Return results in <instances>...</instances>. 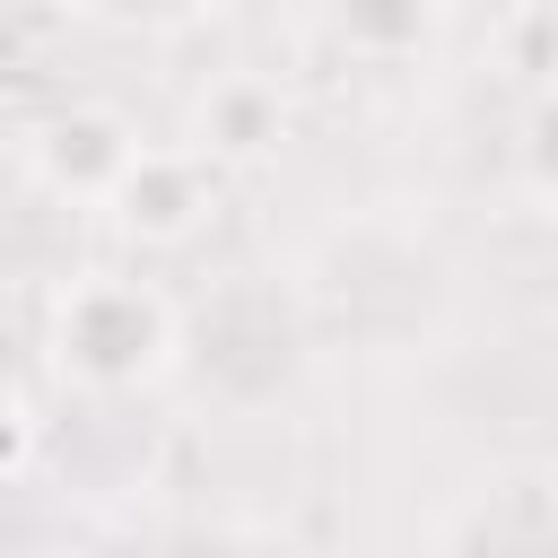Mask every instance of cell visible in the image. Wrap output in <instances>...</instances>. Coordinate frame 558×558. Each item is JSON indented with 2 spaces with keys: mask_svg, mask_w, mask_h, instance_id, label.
I'll return each mask as SVG.
<instances>
[{
  "mask_svg": "<svg viewBox=\"0 0 558 558\" xmlns=\"http://www.w3.org/2000/svg\"><path fill=\"white\" fill-rule=\"evenodd\" d=\"M131 131L113 122V113H61L44 140H35V166H44V183L52 192H87V201H105V183L131 166Z\"/></svg>",
  "mask_w": 558,
  "mask_h": 558,
  "instance_id": "3957f363",
  "label": "cell"
},
{
  "mask_svg": "<svg viewBox=\"0 0 558 558\" xmlns=\"http://www.w3.org/2000/svg\"><path fill=\"white\" fill-rule=\"evenodd\" d=\"M52 366L78 392H140L174 366V305L140 270H78L52 296Z\"/></svg>",
  "mask_w": 558,
  "mask_h": 558,
  "instance_id": "6da1fadb",
  "label": "cell"
},
{
  "mask_svg": "<svg viewBox=\"0 0 558 558\" xmlns=\"http://www.w3.org/2000/svg\"><path fill=\"white\" fill-rule=\"evenodd\" d=\"M105 209H113V227L140 235V244H183V235L209 218V174H201V157H183V148H131V166L105 183Z\"/></svg>",
  "mask_w": 558,
  "mask_h": 558,
  "instance_id": "7a4b0ae2",
  "label": "cell"
},
{
  "mask_svg": "<svg viewBox=\"0 0 558 558\" xmlns=\"http://www.w3.org/2000/svg\"><path fill=\"white\" fill-rule=\"evenodd\" d=\"M26 453H35V418H26V401H17V392H0V480H17V471H26Z\"/></svg>",
  "mask_w": 558,
  "mask_h": 558,
  "instance_id": "5b68a950",
  "label": "cell"
},
{
  "mask_svg": "<svg viewBox=\"0 0 558 558\" xmlns=\"http://www.w3.org/2000/svg\"><path fill=\"white\" fill-rule=\"evenodd\" d=\"M331 17L357 52H410L427 26V0H331Z\"/></svg>",
  "mask_w": 558,
  "mask_h": 558,
  "instance_id": "277c9868",
  "label": "cell"
}]
</instances>
